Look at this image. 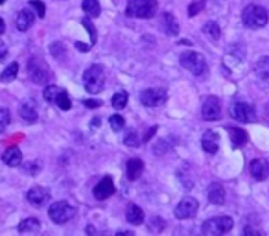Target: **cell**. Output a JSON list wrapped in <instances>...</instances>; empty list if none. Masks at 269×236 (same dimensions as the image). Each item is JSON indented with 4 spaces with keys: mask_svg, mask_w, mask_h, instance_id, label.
Returning <instances> with one entry per match:
<instances>
[{
    "mask_svg": "<svg viewBox=\"0 0 269 236\" xmlns=\"http://www.w3.org/2000/svg\"><path fill=\"white\" fill-rule=\"evenodd\" d=\"M254 74H256L260 79H264V81H268L269 79V55H264V57H260V59L256 61V65H254Z\"/></svg>",
    "mask_w": 269,
    "mask_h": 236,
    "instance_id": "22",
    "label": "cell"
},
{
    "mask_svg": "<svg viewBox=\"0 0 269 236\" xmlns=\"http://www.w3.org/2000/svg\"><path fill=\"white\" fill-rule=\"evenodd\" d=\"M48 199H50V192L46 189H43V187H33L28 192V201L32 205H35V207L48 203Z\"/></svg>",
    "mask_w": 269,
    "mask_h": 236,
    "instance_id": "15",
    "label": "cell"
},
{
    "mask_svg": "<svg viewBox=\"0 0 269 236\" xmlns=\"http://www.w3.org/2000/svg\"><path fill=\"white\" fill-rule=\"evenodd\" d=\"M157 133V126H153V127H150V129H148V131H146V135H144V139L142 141L144 142H148L151 139V137H153V135Z\"/></svg>",
    "mask_w": 269,
    "mask_h": 236,
    "instance_id": "41",
    "label": "cell"
},
{
    "mask_svg": "<svg viewBox=\"0 0 269 236\" xmlns=\"http://www.w3.org/2000/svg\"><path fill=\"white\" fill-rule=\"evenodd\" d=\"M19 115H21V118H22L26 124H35L37 122V111H35V107H33L32 103H22L21 105V109H19Z\"/></svg>",
    "mask_w": 269,
    "mask_h": 236,
    "instance_id": "20",
    "label": "cell"
},
{
    "mask_svg": "<svg viewBox=\"0 0 269 236\" xmlns=\"http://www.w3.org/2000/svg\"><path fill=\"white\" fill-rule=\"evenodd\" d=\"M144 172V163L140 159H129L127 161V179L129 181H136Z\"/></svg>",
    "mask_w": 269,
    "mask_h": 236,
    "instance_id": "17",
    "label": "cell"
},
{
    "mask_svg": "<svg viewBox=\"0 0 269 236\" xmlns=\"http://www.w3.org/2000/svg\"><path fill=\"white\" fill-rule=\"evenodd\" d=\"M56 105H57V107H59V109H63V111H68V109H70V107H72L70 98H68V94H67L65 91H61V93L57 94Z\"/></svg>",
    "mask_w": 269,
    "mask_h": 236,
    "instance_id": "31",
    "label": "cell"
},
{
    "mask_svg": "<svg viewBox=\"0 0 269 236\" xmlns=\"http://www.w3.org/2000/svg\"><path fill=\"white\" fill-rule=\"evenodd\" d=\"M111 103H112V107H114V109H124V107H126V103H127V94L124 93V91H120V93H116V94L112 96Z\"/></svg>",
    "mask_w": 269,
    "mask_h": 236,
    "instance_id": "30",
    "label": "cell"
},
{
    "mask_svg": "<svg viewBox=\"0 0 269 236\" xmlns=\"http://www.w3.org/2000/svg\"><path fill=\"white\" fill-rule=\"evenodd\" d=\"M109 124H111V127L114 129V131H120V129H124V126H126L124 117H120V115H112V117H109Z\"/></svg>",
    "mask_w": 269,
    "mask_h": 236,
    "instance_id": "34",
    "label": "cell"
},
{
    "mask_svg": "<svg viewBox=\"0 0 269 236\" xmlns=\"http://www.w3.org/2000/svg\"><path fill=\"white\" fill-rule=\"evenodd\" d=\"M164 151H166V142H157V144H155V150H153V153H155V155H162Z\"/></svg>",
    "mask_w": 269,
    "mask_h": 236,
    "instance_id": "40",
    "label": "cell"
},
{
    "mask_svg": "<svg viewBox=\"0 0 269 236\" xmlns=\"http://www.w3.org/2000/svg\"><path fill=\"white\" fill-rule=\"evenodd\" d=\"M81 23H83V26H85V28L89 30V33H90V41H92V43H96V28H94V24L90 23V19H87V17H85Z\"/></svg>",
    "mask_w": 269,
    "mask_h": 236,
    "instance_id": "38",
    "label": "cell"
},
{
    "mask_svg": "<svg viewBox=\"0 0 269 236\" xmlns=\"http://www.w3.org/2000/svg\"><path fill=\"white\" fill-rule=\"evenodd\" d=\"M126 13L134 19H151L157 13V0H127Z\"/></svg>",
    "mask_w": 269,
    "mask_h": 236,
    "instance_id": "2",
    "label": "cell"
},
{
    "mask_svg": "<svg viewBox=\"0 0 269 236\" xmlns=\"http://www.w3.org/2000/svg\"><path fill=\"white\" fill-rule=\"evenodd\" d=\"M126 218H127V221H129V223H133V225H140V223L144 221L142 209H140L138 205H129V207H127Z\"/></svg>",
    "mask_w": 269,
    "mask_h": 236,
    "instance_id": "21",
    "label": "cell"
},
{
    "mask_svg": "<svg viewBox=\"0 0 269 236\" xmlns=\"http://www.w3.org/2000/svg\"><path fill=\"white\" fill-rule=\"evenodd\" d=\"M230 117L242 122V124H251L256 120V111L251 103L246 102H234L230 105Z\"/></svg>",
    "mask_w": 269,
    "mask_h": 236,
    "instance_id": "8",
    "label": "cell"
},
{
    "mask_svg": "<svg viewBox=\"0 0 269 236\" xmlns=\"http://www.w3.org/2000/svg\"><path fill=\"white\" fill-rule=\"evenodd\" d=\"M100 105H102V102H98V100H87L85 102V107H89V109H96Z\"/></svg>",
    "mask_w": 269,
    "mask_h": 236,
    "instance_id": "42",
    "label": "cell"
},
{
    "mask_svg": "<svg viewBox=\"0 0 269 236\" xmlns=\"http://www.w3.org/2000/svg\"><path fill=\"white\" fill-rule=\"evenodd\" d=\"M232 225H234L232 218H229V216H218V218L206 220L205 223H203L201 231L208 236H220V235L229 233L230 229H232Z\"/></svg>",
    "mask_w": 269,
    "mask_h": 236,
    "instance_id": "4",
    "label": "cell"
},
{
    "mask_svg": "<svg viewBox=\"0 0 269 236\" xmlns=\"http://www.w3.org/2000/svg\"><path fill=\"white\" fill-rule=\"evenodd\" d=\"M17 72H19V65H17V63L8 65V67L4 69V72H2L0 79H2L4 83H9V81H13V79L17 78Z\"/></svg>",
    "mask_w": 269,
    "mask_h": 236,
    "instance_id": "28",
    "label": "cell"
},
{
    "mask_svg": "<svg viewBox=\"0 0 269 236\" xmlns=\"http://www.w3.org/2000/svg\"><path fill=\"white\" fill-rule=\"evenodd\" d=\"M2 161H4V163H6L8 166H19L21 163H22V153H21V150H19V148L11 146V148H8V150L4 151Z\"/></svg>",
    "mask_w": 269,
    "mask_h": 236,
    "instance_id": "19",
    "label": "cell"
},
{
    "mask_svg": "<svg viewBox=\"0 0 269 236\" xmlns=\"http://www.w3.org/2000/svg\"><path fill=\"white\" fill-rule=\"evenodd\" d=\"M201 146H203V150H205L206 153H216L218 148H220V137H218V133L205 131L203 139H201Z\"/></svg>",
    "mask_w": 269,
    "mask_h": 236,
    "instance_id": "16",
    "label": "cell"
},
{
    "mask_svg": "<svg viewBox=\"0 0 269 236\" xmlns=\"http://www.w3.org/2000/svg\"><path fill=\"white\" fill-rule=\"evenodd\" d=\"M4 32H6V23H4V19L0 17V35H2Z\"/></svg>",
    "mask_w": 269,
    "mask_h": 236,
    "instance_id": "45",
    "label": "cell"
},
{
    "mask_svg": "<svg viewBox=\"0 0 269 236\" xmlns=\"http://www.w3.org/2000/svg\"><path fill=\"white\" fill-rule=\"evenodd\" d=\"M4 2H6V0H0V4H4Z\"/></svg>",
    "mask_w": 269,
    "mask_h": 236,
    "instance_id": "46",
    "label": "cell"
},
{
    "mask_svg": "<svg viewBox=\"0 0 269 236\" xmlns=\"http://www.w3.org/2000/svg\"><path fill=\"white\" fill-rule=\"evenodd\" d=\"M268 9L262 8V6H256V4H251L247 6L244 11H242V21L246 24L247 28H253V30H258V28H264L268 24Z\"/></svg>",
    "mask_w": 269,
    "mask_h": 236,
    "instance_id": "1",
    "label": "cell"
},
{
    "mask_svg": "<svg viewBox=\"0 0 269 236\" xmlns=\"http://www.w3.org/2000/svg\"><path fill=\"white\" fill-rule=\"evenodd\" d=\"M33 21H35V13H33L32 9H22V11H19V15H17V30L19 32H28L30 28L33 26Z\"/></svg>",
    "mask_w": 269,
    "mask_h": 236,
    "instance_id": "14",
    "label": "cell"
},
{
    "mask_svg": "<svg viewBox=\"0 0 269 236\" xmlns=\"http://www.w3.org/2000/svg\"><path fill=\"white\" fill-rule=\"evenodd\" d=\"M151 229L153 231H162L164 229V220L162 218H153L151 220Z\"/></svg>",
    "mask_w": 269,
    "mask_h": 236,
    "instance_id": "39",
    "label": "cell"
},
{
    "mask_svg": "<svg viewBox=\"0 0 269 236\" xmlns=\"http://www.w3.org/2000/svg\"><path fill=\"white\" fill-rule=\"evenodd\" d=\"M140 102L146 107H157L166 102V91L164 89H146L140 93Z\"/></svg>",
    "mask_w": 269,
    "mask_h": 236,
    "instance_id": "9",
    "label": "cell"
},
{
    "mask_svg": "<svg viewBox=\"0 0 269 236\" xmlns=\"http://www.w3.org/2000/svg\"><path fill=\"white\" fill-rule=\"evenodd\" d=\"M83 85L92 94H98L102 91L103 85H105V74H103V69L100 65H90L85 71V74H83Z\"/></svg>",
    "mask_w": 269,
    "mask_h": 236,
    "instance_id": "3",
    "label": "cell"
},
{
    "mask_svg": "<svg viewBox=\"0 0 269 236\" xmlns=\"http://www.w3.org/2000/svg\"><path fill=\"white\" fill-rule=\"evenodd\" d=\"M251 175L256 181H264L269 177V163L266 159H254L251 163Z\"/></svg>",
    "mask_w": 269,
    "mask_h": 236,
    "instance_id": "13",
    "label": "cell"
},
{
    "mask_svg": "<svg viewBox=\"0 0 269 236\" xmlns=\"http://www.w3.org/2000/svg\"><path fill=\"white\" fill-rule=\"evenodd\" d=\"M9 120H11V115H9L8 109H0V133H4L6 131V127L9 126Z\"/></svg>",
    "mask_w": 269,
    "mask_h": 236,
    "instance_id": "33",
    "label": "cell"
},
{
    "mask_svg": "<svg viewBox=\"0 0 269 236\" xmlns=\"http://www.w3.org/2000/svg\"><path fill=\"white\" fill-rule=\"evenodd\" d=\"M181 65L186 69V71H190L194 76H203L206 74V61L205 57L198 52H184L181 55Z\"/></svg>",
    "mask_w": 269,
    "mask_h": 236,
    "instance_id": "6",
    "label": "cell"
},
{
    "mask_svg": "<svg viewBox=\"0 0 269 236\" xmlns=\"http://www.w3.org/2000/svg\"><path fill=\"white\" fill-rule=\"evenodd\" d=\"M81 8H83V11H85L89 17L100 15V2H98V0H83Z\"/></svg>",
    "mask_w": 269,
    "mask_h": 236,
    "instance_id": "26",
    "label": "cell"
},
{
    "mask_svg": "<svg viewBox=\"0 0 269 236\" xmlns=\"http://www.w3.org/2000/svg\"><path fill=\"white\" fill-rule=\"evenodd\" d=\"M162 28L168 35H177L179 33V24L175 21V17L172 13H164L162 15Z\"/></svg>",
    "mask_w": 269,
    "mask_h": 236,
    "instance_id": "23",
    "label": "cell"
},
{
    "mask_svg": "<svg viewBox=\"0 0 269 236\" xmlns=\"http://www.w3.org/2000/svg\"><path fill=\"white\" fill-rule=\"evenodd\" d=\"M28 74H30V79L37 85H43L52 78V72L48 69V65L39 57H32L28 61Z\"/></svg>",
    "mask_w": 269,
    "mask_h": 236,
    "instance_id": "5",
    "label": "cell"
},
{
    "mask_svg": "<svg viewBox=\"0 0 269 236\" xmlns=\"http://www.w3.org/2000/svg\"><path fill=\"white\" fill-rule=\"evenodd\" d=\"M41 227V223L37 218H28V220H22L19 223V231L21 233H37Z\"/></svg>",
    "mask_w": 269,
    "mask_h": 236,
    "instance_id": "25",
    "label": "cell"
},
{
    "mask_svg": "<svg viewBox=\"0 0 269 236\" xmlns=\"http://www.w3.org/2000/svg\"><path fill=\"white\" fill-rule=\"evenodd\" d=\"M76 214V209L67 201H57L48 209V216L54 223H67Z\"/></svg>",
    "mask_w": 269,
    "mask_h": 236,
    "instance_id": "7",
    "label": "cell"
},
{
    "mask_svg": "<svg viewBox=\"0 0 269 236\" xmlns=\"http://www.w3.org/2000/svg\"><path fill=\"white\" fill-rule=\"evenodd\" d=\"M230 141H232L234 148H240V146H244L247 142V133L244 129H240V127H232L230 129Z\"/></svg>",
    "mask_w": 269,
    "mask_h": 236,
    "instance_id": "24",
    "label": "cell"
},
{
    "mask_svg": "<svg viewBox=\"0 0 269 236\" xmlns=\"http://www.w3.org/2000/svg\"><path fill=\"white\" fill-rule=\"evenodd\" d=\"M59 93H61V89H59V87L48 85L46 89H45V93H43V98H45L46 102H50V103H56L57 94H59Z\"/></svg>",
    "mask_w": 269,
    "mask_h": 236,
    "instance_id": "29",
    "label": "cell"
},
{
    "mask_svg": "<svg viewBox=\"0 0 269 236\" xmlns=\"http://www.w3.org/2000/svg\"><path fill=\"white\" fill-rule=\"evenodd\" d=\"M76 48H78L79 52H89V50H90V47H89V45H85V43H81V41H78V43H76Z\"/></svg>",
    "mask_w": 269,
    "mask_h": 236,
    "instance_id": "44",
    "label": "cell"
},
{
    "mask_svg": "<svg viewBox=\"0 0 269 236\" xmlns=\"http://www.w3.org/2000/svg\"><path fill=\"white\" fill-rule=\"evenodd\" d=\"M203 32H205V35H208L210 39H220V35H222V30H220V26H218V23H214V21H208V23L203 26Z\"/></svg>",
    "mask_w": 269,
    "mask_h": 236,
    "instance_id": "27",
    "label": "cell"
},
{
    "mask_svg": "<svg viewBox=\"0 0 269 236\" xmlns=\"http://www.w3.org/2000/svg\"><path fill=\"white\" fill-rule=\"evenodd\" d=\"M92 192H94L96 199L103 201V199H107V197H111L112 194H114V183H112L111 177H103L102 181L94 187Z\"/></svg>",
    "mask_w": 269,
    "mask_h": 236,
    "instance_id": "12",
    "label": "cell"
},
{
    "mask_svg": "<svg viewBox=\"0 0 269 236\" xmlns=\"http://www.w3.org/2000/svg\"><path fill=\"white\" fill-rule=\"evenodd\" d=\"M124 144L129 146V148H138L140 141H138V135H136V131H129V133L124 137Z\"/></svg>",
    "mask_w": 269,
    "mask_h": 236,
    "instance_id": "32",
    "label": "cell"
},
{
    "mask_svg": "<svg viewBox=\"0 0 269 236\" xmlns=\"http://www.w3.org/2000/svg\"><path fill=\"white\" fill-rule=\"evenodd\" d=\"M208 199L214 205H223L225 203V189H223L220 183H212L208 187Z\"/></svg>",
    "mask_w": 269,
    "mask_h": 236,
    "instance_id": "18",
    "label": "cell"
},
{
    "mask_svg": "<svg viewBox=\"0 0 269 236\" xmlns=\"http://www.w3.org/2000/svg\"><path fill=\"white\" fill-rule=\"evenodd\" d=\"M22 170L26 173H32V175H35V173L41 170V165H39V161H32V163H28V165H24L22 166Z\"/></svg>",
    "mask_w": 269,
    "mask_h": 236,
    "instance_id": "37",
    "label": "cell"
},
{
    "mask_svg": "<svg viewBox=\"0 0 269 236\" xmlns=\"http://www.w3.org/2000/svg\"><path fill=\"white\" fill-rule=\"evenodd\" d=\"M198 201L194 197H184L182 201H179V205L175 207V218L179 220H188V218H194L198 214Z\"/></svg>",
    "mask_w": 269,
    "mask_h": 236,
    "instance_id": "11",
    "label": "cell"
},
{
    "mask_svg": "<svg viewBox=\"0 0 269 236\" xmlns=\"http://www.w3.org/2000/svg\"><path fill=\"white\" fill-rule=\"evenodd\" d=\"M6 55H8V47H6L4 41H0V59H4Z\"/></svg>",
    "mask_w": 269,
    "mask_h": 236,
    "instance_id": "43",
    "label": "cell"
},
{
    "mask_svg": "<svg viewBox=\"0 0 269 236\" xmlns=\"http://www.w3.org/2000/svg\"><path fill=\"white\" fill-rule=\"evenodd\" d=\"M201 9H205V0H196L194 4H190V8H188V15L196 17Z\"/></svg>",
    "mask_w": 269,
    "mask_h": 236,
    "instance_id": "35",
    "label": "cell"
},
{
    "mask_svg": "<svg viewBox=\"0 0 269 236\" xmlns=\"http://www.w3.org/2000/svg\"><path fill=\"white\" fill-rule=\"evenodd\" d=\"M201 115L205 118L206 122H214V120H220L222 117V105H220V100L216 96H208L203 105H201Z\"/></svg>",
    "mask_w": 269,
    "mask_h": 236,
    "instance_id": "10",
    "label": "cell"
},
{
    "mask_svg": "<svg viewBox=\"0 0 269 236\" xmlns=\"http://www.w3.org/2000/svg\"><path fill=\"white\" fill-rule=\"evenodd\" d=\"M30 6L35 9V15L45 17V13H46V6H45L43 2H39V0H32V2H30Z\"/></svg>",
    "mask_w": 269,
    "mask_h": 236,
    "instance_id": "36",
    "label": "cell"
}]
</instances>
